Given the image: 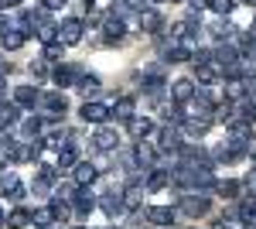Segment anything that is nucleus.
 <instances>
[{"label":"nucleus","mask_w":256,"mask_h":229,"mask_svg":"<svg viewBox=\"0 0 256 229\" xmlns=\"http://www.w3.org/2000/svg\"><path fill=\"white\" fill-rule=\"evenodd\" d=\"M34 106H41V113L44 116H52V120H58V116H65V110H68V99L58 93H48V96H38V103Z\"/></svg>","instance_id":"f257e3e1"},{"label":"nucleus","mask_w":256,"mask_h":229,"mask_svg":"<svg viewBox=\"0 0 256 229\" xmlns=\"http://www.w3.org/2000/svg\"><path fill=\"white\" fill-rule=\"evenodd\" d=\"M174 212L188 215V219H202V215L208 212V195H184V198L178 202Z\"/></svg>","instance_id":"f03ea898"},{"label":"nucleus","mask_w":256,"mask_h":229,"mask_svg":"<svg viewBox=\"0 0 256 229\" xmlns=\"http://www.w3.org/2000/svg\"><path fill=\"white\" fill-rule=\"evenodd\" d=\"M82 35H86V24H82L79 18H65L58 24V41L62 45H79Z\"/></svg>","instance_id":"7ed1b4c3"},{"label":"nucleus","mask_w":256,"mask_h":229,"mask_svg":"<svg viewBox=\"0 0 256 229\" xmlns=\"http://www.w3.org/2000/svg\"><path fill=\"white\" fill-rule=\"evenodd\" d=\"M134 168H144V171H150L154 168V161H158V147L150 144V140H137V147H134Z\"/></svg>","instance_id":"20e7f679"},{"label":"nucleus","mask_w":256,"mask_h":229,"mask_svg":"<svg viewBox=\"0 0 256 229\" xmlns=\"http://www.w3.org/2000/svg\"><path fill=\"white\" fill-rule=\"evenodd\" d=\"M178 154H181V161H184V164L212 168V157H208V151H205L202 144H181V147H178Z\"/></svg>","instance_id":"39448f33"},{"label":"nucleus","mask_w":256,"mask_h":229,"mask_svg":"<svg viewBox=\"0 0 256 229\" xmlns=\"http://www.w3.org/2000/svg\"><path fill=\"white\" fill-rule=\"evenodd\" d=\"M68 202H72V215H76V219H86L89 212L96 209V198L89 195V188H79V185H76V191H72Z\"/></svg>","instance_id":"423d86ee"},{"label":"nucleus","mask_w":256,"mask_h":229,"mask_svg":"<svg viewBox=\"0 0 256 229\" xmlns=\"http://www.w3.org/2000/svg\"><path fill=\"white\" fill-rule=\"evenodd\" d=\"M195 79L202 86H216L222 82V69H218L216 58H208V62H195Z\"/></svg>","instance_id":"0eeeda50"},{"label":"nucleus","mask_w":256,"mask_h":229,"mask_svg":"<svg viewBox=\"0 0 256 229\" xmlns=\"http://www.w3.org/2000/svg\"><path fill=\"white\" fill-rule=\"evenodd\" d=\"M123 35H126V21H123V18L110 14V18L102 21V41H106V45H116V41H123Z\"/></svg>","instance_id":"6e6552de"},{"label":"nucleus","mask_w":256,"mask_h":229,"mask_svg":"<svg viewBox=\"0 0 256 229\" xmlns=\"http://www.w3.org/2000/svg\"><path fill=\"white\" fill-rule=\"evenodd\" d=\"M82 120L86 123H106L110 120V106L99 103V99H86L82 103Z\"/></svg>","instance_id":"1a4fd4ad"},{"label":"nucleus","mask_w":256,"mask_h":229,"mask_svg":"<svg viewBox=\"0 0 256 229\" xmlns=\"http://www.w3.org/2000/svg\"><path fill=\"white\" fill-rule=\"evenodd\" d=\"M126 130H130V137H134V140H147V137L154 134V120H150V116L134 113L130 120H126Z\"/></svg>","instance_id":"9d476101"},{"label":"nucleus","mask_w":256,"mask_h":229,"mask_svg":"<svg viewBox=\"0 0 256 229\" xmlns=\"http://www.w3.org/2000/svg\"><path fill=\"white\" fill-rule=\"evenodd\" d=\"M82 79V69H76V65H58L55 72H52V82L58 86V89H68V86H76Z\"/></svg>","instance_id":"9b49d317"},{"label":"nucleus","mask_w":256,"mask_h":229,"mask_svg":"<svg viewBox=\"0 0 256 229\" xmlns=\"http://www.w3.org/2000/svg\"><path fill=\"white\" fill-rule=\"evenodd\" d=\"M0 195L10 198V202H20L24 198V181H20L18 174H4L0 178Z\"/></svg>","instance_id":"f8f14e48"},{"label":"nucleus","mask_w":256,"mask_h":229,"mask_svg":"<svg viewBox=\"0 0 256 229\" xmlns=\"http://www.w3.org/2000/svg\"><path fill=\"white\" fill-rule=\"evenodd\" d=\"M72 178H76V185H79V188H89V185L99 178V171H96V164H89V161H76Z\"/></svg>","instance_id":"ddd939ff"},{"label":"nucleus","mask_w":256,"mask_h":229,"mask_svg":"<svg viewBox=\"0 0 256 229\" xmlns=\"http://www.w3.org/2000/svg\"><path fill=\"white\" fill-rule=\"evenodd\" d=\"M24 41H28V35L20 31L18 24H7V28L0 31V45H4L7 52H18V48H20V45H24Z\"/></svg>","instance_id":"4468645a"},{"label":"nucleus","mask_w":256,"mask_h":229,"mask_svg":"<svg viewBox=\"0 0 256 229\" xmlns=\"http://www.w3.org/2000/svg\"><path fill=\"white\" fill-rule=\"evenodd\" d=\"M181 144H184V140H181V134H178L174 127H164L158 134V144H154V147H158V154H168V151H178Z\"/></svg>","instance_id":"2eb2a0df"},{"label":"nucleus","mask_w":256,"mask_h":229,"mask_svg":"<svg viewBox=\"0 0 256 229\" xmlns=\"http://www.w3.org/2000/svg\"><path fill=\"white\" fill-rule=\"evenodd\" d=\"M96 205L106 212L110 219H116L120 212H123V191H106L102 198H96Z\"/></svg>","instance_id":"dca6fc26"},{"label":"nucleus","mask_w":256,"mask_h":229,"mask_svg":"<svg viewBox=\"0 0 256 229\" xmlns=\"http://www.w3.org/2000/svg\"><path fill=\"white\" fill-rule=\"evenodd\" d=\"M195 93H198L195 79H174V82H171V99H174V103H188Z\"/></svg>","instance_id":"f3484780"},{"label":"nucleus","mask_w":256,"mask_h":229,"mask_svg":"<svg viewBox=\"0 0 256 229\" xmlns=\"http://www.w3.org/2000/svg\"><path fill=\"white\" fill-rule=\"evenodd\" d=\"M168 185H171V168H150L147 181H144V188H147V191H164Z\"/></svg>","instance_id":"a211bd4d"},{"label":"nucleus","mask_w":256,"mask_h":229,"mask_svg":"<svg viewBox=\"0 0 256 229\" xmlns=\"http://www.w3.org/2000/svg\"><path fill=\"white\" fill-rule=\"evenodd\" d=\"M92 147H96V151H116V147H120L116 130H110V127H99L96 137H92Z\"/></svg>","instance_id":"6ab92c4d"},{"label":"nucleus","mask_w":256,"mask_h":229,"mask_svg":"<svg viewBox=\"0 0 256 229\" xmlns=\"http://www.w3.org/2000/svg\"><path fill=\"white\" fill-rule=\"evenodd\" d=\"M137 24L144 28V31H150V35H160V28H164V21H160L158 11H150V7H144V11H137Z\"/></svg>","instance_id":"aec40b11"},{"label":"nucleus","mask_w":256,"mask_h":229,"mask_svg":"<svg viewBox=\"0 0 256 229\" xmlns=\"http://www.w3.org/2000/svg\"><path fill=\"white\" fill-rule=\"evenodd\" d=\"M134 113H137V103H134L130 96H120L116 103H113V110H110V116H116L120 123H126Z\"/></svg>","instance_id":"412c9836"},{"label":"nucleus","mask_w":256,"mask_h":229,"mask_svg":"<svg viewBox=\"0 0 256 229\" xmlns=\"http://www.w3.org/2000/svg\"><path fill=\"white\" fill-rule=\"evenodd\" d=\"M174 215H178V212L171 209V205H150V209H147V219H150L154 226H171Z\"/></svg>","instance_id":"4be33fe9"},{"label":"nucleus","mask_w":256,"mask_h":229,"mask_svg":"<svg viewBox=\"0 0 256 229\" xmlns=\"http://www.w3.org/2000/svg\"><path fill=\"white\" fill-rule=\"evenodd\" d=\"M239 185L236 178H218V181H212V191H216L218 198H239Z\"/></svg>","instance_id":"5701e85b"},{"label":"nucleus","mask_w":256,"mask_h":229,"mask_svg":"<svg viewBox=\"0 0 256 229\" xmlns=\"http://www.w3.org/2000/svg\"><path fill=\"white\" fill-rule=\"evenodd\" d=\"M222 89H226V103H239L246 99V79H226Z\"/></svg>","instance_id":"b1692460"},{"label":"nucleus","mask_w":256,"mask_h":229,"mask_svg":"<svg viewBox=\"0 0 256 229\" xmlns=\"http://www.w3.org/2000/svg\"><path fill=\"white\" fill-rule=\"evenodd\" d=\"M38 89H34V86H18V89H14V103H18L20 110H31V106H34V103H38Z\"/></svg>","instance_id":"393cba45"},{"label":"nucleus","mask_w":256,"mask_h":229,"mask_svg":"<svg viewBox=\"0 0 256 229\" xmlns=\"http://www.w3.org/2000/svg\"><path fill=\"white\" fill-rule=\"evenodd\" d=\"M18 120H20V106L14 103V99H10V103L0 99V127H14Z\"/></svg>","instance_id":"a878e982"},{"label":"nucleus","mask_w":256,"mask_h":229,"mask_svg":"<svg viewBox=\"0 0 256 229\" xmlns=\"http://www.w3.org/2000/svg\"><path fill=\"white\" fill-rule=\"evenodd\" d=\"M181 130L188 137H195V140H202V137L208 134V120H195V116H184L181 120Z\"/></svg>","instance_id":"bb28decb"},{"label":"nucleus","mask_w":256,"mask_h":229,"mask_svg":"<svg viewBox=\"0 0 256 229\" xmlns=\"http://www.w3.org/2000/svg\"><path fill=\"white\" fill-rule=\"evenodd\" d=\"M140 202H144V188L130 185V188L123 191V209L126 212H140Z\"/></svg>","instance_id":"cd10ccee"},{"label":"nucleus","mask_w":256,"mask_h":229,"mask_svg":"<svg viewBox=\"0 0 256 229\" xmlns=\"http://www.w3.org/2000/svg\"><path fill=\"white\" fill-rule=\"evenodd\" d=\"M34 31H38V38L44 41V45H52V41H58V24H55L52 18H44V21L38 24V28H34Z\"/></svg>","instance_id":"c85d7f7f"},{"label":"nucleus","mask_w":256,"mask_h":229,"mask_svg":"<svg viewBox=\"0 0 256 229\" xmlns=\"http://www.w3.org/2000/svg\"><path fill=\"white\" fill-rule=\"evenodd\" d=\"M68 137H72V134H65V130H55V134H48L44 140H41V147H48V151H55V154H58L62 147H65V144H72Z\"/></svg>","instance_id":"c756f323"},{"label":"nucleus","mask_w":256,"mask_h":229,"mask_svg":"<svg viewBox=\"0 0 256 229\" xmlns=\"http://www.w3.org/2000/svg\"><path fill=\"white\" fill-rule=\"evenodd\" d=\"M7 226H10V229H28V226H31V212L24 209V205H18V209L7 215Z\"/></svg>","instance_id":"7c9ffc66"},{"label":"nucleus","mask_w":256,"mask_h":229,"mask_svg":"<svg viewBox=\"0 0 256 229\" xmlns=\"http://www.w3.org/2000/svg\"><path fill=\"white\" fill-rule=\"evenodd\" d=\"M76 86L82 89V96H86V99H92V96L99 93V86H102V82H99V76H96V72H89V76H82L79 82H76Z\"/></svg>","instance_id":"2f4dec72"},{"label":"nucleus","mask_w":256,"mask_h":229,"mask_svg":"<svg viewBox=\"0 0 256 229\" xmlns=\"http://www.w3.org/2000/svg\"><path fill=\"white\" fill-rule=\"evenodd\" d=\"M212 35H216L218 41H232V38H236V24H232L229 18H222L216 28H212Z\"/></svg>","instance_id":"473e14b6"},{"label":"nucleus","mask_w":256,"mask_h":229,"mask_svg":"<svg viewBox=\"0 0 256 229\" xmlns=\"http://www.w3.org/2000/svg\"><path fill=\"white\" fill-rule=\"evenodd\" d=\"M76 161H79V151H76L72 144H65V147L58 151V171H62V168H68V171H72V168H76Z\"/></svg>","instance_id":"72a5a7b5"},{"label":"nucleus","mask_w":256,"mask_h":229,"mask_svg":"<svg viewBox=\"0 0 256 229\" xmlns=\"http://www.w3.org/2000/svg\"><path fill=\"white\" fill-rule=\"evenodd\" d=\"M208 11H216L218 18H229L236 11V0H208Z\"/></svg>","instance_id":"f704fd0d"},{"label":"nucleus","mask_w":256,"mask_h":229,"mask_svg":"<svg viewBox=\"0 0 256 229\" xmlns=\"http://www.w3.org/2000/svg\"><path fill=\"white\" fill-rule=\"evenodd\" d=\"M31 219H34V226H38V229H48L52 222H55V212H52V205H44V209H38Z\"/></svg>","instance_id":"c9c22d12"},{"label":"nucleus","mask_w":256,"mask_h":229,"mask_svg":"<svg viewBox=\"0 0 256 229\" xmlns=\"http://www.w3.org/2000/svg\"><path fill=\"white\" fill-rule=\"evenodd\" d=\"M62 55H65V45H62V41L44 45V62H62Z\"/></svg>","instance_id":"e433bc0d"},{"label":"nucleus","mask_w":256,"mask_h":229,"mask_svg":"<svg viewBox=\"0 0 256 229\" xmlns=\"http://www.w3.org/2000/svg\"><path fill=\"white\" fill-rule=\"evenodd\" d=\"M52 185H55L52 178H44V174H38V178L31 181V191H34V195H48V188H52Z\"/></svg>","instance_id":"4c0bfd02"},{"label":"nucleus","mask_w":256,"mask_h":229,"mask_svg":"<svg viewBox=\"0 0 256 229\" xmlns=\"http://www.w3.org/2000/svg\"><path fill=\"white\" fill-rule=\"evenodd\" d=\"M65 4H68V0H44V4H41V7H44V11H62V7H65Z\"/></svg>","instance_id":"58836bf2"},{"label":"nucleus","mask_w":256,"mask_h":229,"mask_svg":"<svg viewBox=\"0 0 256 229\" xmlns=\"http://www.w3.org/2000/svg\"><path fill=\"white\" fill-rule=\"evenodd\" d=\"M31 76H44V58H38V62H31Z\"/></svg>","instance_id":"ea45409f"},{"label":"nucleus","mask_w":256,"mask_h":229,"mask_svg":"<svg viewBox=\"0 0 256 229\" xmlns=\"http://www.w3.org/2000/svg\"><path fill=\"white\" fill-rule=\"evenodd\" d=\"M18 4H20V0H0V14H4V11H14Z\"/></svg>","instance_id":"a19ab883"},{"label":"nucleus","mask_w":256,"mask_h":229,"mask_svg":"<svg viewBox=\"0 0 256 229\" xmlns=\"http://www.w3.org/2000/svg\"><path fill=\"white\" fill-rule=\"evenodd\" d=\"M123 4H126V7H134V11H144V7H147V0H123Z\"/></svg>","instance_id":"79ce46f5"},{"label":"nucleus","mask_w":256,"mask_h":229,"mask_svg":"<svg viewBox=\"0 0 256 229\" xmlns=\"http://www.w3.org/2000/svg\"><path fill=\"white\" fill-rule=\"evenodd\" d=\"M188 4H192L195 11H205V7H208V0H188Z\"/></svg>","instance_id":"37998d69"},{"label":"nucleus","mask_w":256,"mask_h":229,"mask_svg":"<svg viewBox=\"0 0 256 229\" xmlns=\"http://www.w3.org/2000/svg\"><path fill=\"white\" fill-rule=\"evenodd\" d=\"M7 72H10V62H0V79L7 76Z\"/></svg>","instance_id":"c03bdc74"},{"label":"nucleus","mask_w":256,"mask_h":229,"mask_svg":"<svg viewBox=\"0 0 256 229\" xmlns=\"http://www.w3.org/2000/svg\"><path fill=\"white\" fill-rule=\"evenodd\" d=\"M0 99H7V86H4V79H0Z\"/></svg>","instance_id":"a18cd8bd"},{"label":"nucleus","mask_w":256,"mask_h":229,"mask_svg":"<svg viewBox=\"0 0 256 229\" xmlns=\"http://www.w3.org/2000/svg\"><path fill=\"white\" fill-rule=\"evenodd\" d=\"M7 226V215H4V209H0V229Z\"/></svg>","instance_id":"49530a36"},{"label":"nucleus","mask_w":256,"mask_h":229,"mask_svg":"<svg viewBox=\"0 0 256 229\" xmlns=\"http://www.w3.org/2000/svg\"><path fill=\"white\" fill-rule=\"evenodd\" d=\"M147 4H168V0H147ZM171 4H178V0H171Z\"/></svg>","instance_id":"de8ad7c7"},{"label":"nucleus","mask_w":256,"mask_h":229,"mask_svg":"<svg viewBox=\"0 0 256 229\" xmlns=\"http://www.w3.org/2000/svg\"><path fill=\"white\" fill-rule=\"evenodd\" d=\"M242 4H250V7H256V0H242Z\"/></svg>","instance_id":"09e8293b"},{"label":"nucleus","mask_w":256,"mask_h":229,"mask_svg":"<svg viewBox=\"0 0 256 229\" xmlns=\"http://www.w3.org/2000/svg\"><path fill=\"white\" fill-rule=\"evenodd\" d=\"M246 229H256V222H246Z\"/></svg>","instance_id":"8fccbe9b"},{"label":"nucleus","mask_w":256,"mask_h":229,"mask_svg":"<svg viewBox=\"0 0 256 229\" xmlns=\"http://www.w3.org/2000/svg\"><path fill=\"white\" fill-rule=\"evenodd\" d=\"M106 229H116V226H106Z\"/></svg>","instance_id":"3c124183"},{"label":"nucleus","mask_w":256,"mask_h":229,"mask_svg":"<svg viewBox=\"0 0 256 229\" xmlns=\"http://www.w3.org/2000/svg\"><path fill=\"white\" fill-rule=\"evenodd\" d=\"M76 229H86V226H76Z\"/></svg>","instance_id":"603ef678"},{"label":"nucleus","mask_w":256,"mask_h":229,"mask_svg":"<svg viewBox=\"0 0 256 229\" xmlns=\"http://www.w3.org/2000/svg\"><path fill=\"white\" fill-rule=\"evenodd\" d=\"M113 4H116V0H113Z\"/></svg>","instance_id":"864d4df0"}]
</instances>
